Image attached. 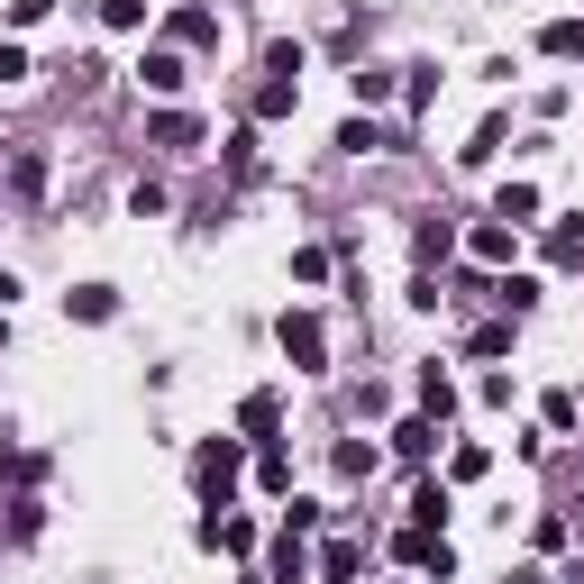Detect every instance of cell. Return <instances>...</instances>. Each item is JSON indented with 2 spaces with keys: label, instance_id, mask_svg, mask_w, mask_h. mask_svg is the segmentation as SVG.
<instances>
[{
  "label": "cell",
  "instance_id": "1",
  "mask_svg": "<svg viewBox=\"0 0 584 584\" xmlns=\"http://www.w3.org/2000/svg\"><path fill=\"white\" fill-rule=\"evenodd\" d=\"M284 357H293L301 374H320V366H329V329H320L311 311H284Z\"/></svg>",
  "mask_w": 584,
  "mask_h": 584
},
{
  "label": "cell",
  "instance_id": "2",
  "mask_svg": "<svg viewBox=\"0 0 584 584\" xmlns=\"http://www.w3.org/2000/svg\"><path fill=\"white\" fill-rule=\"evenodd\" d=\"M192 485H201V493H228V485H238V439H211V448H201V456H192Z\"/></svg>",
  "mask_w": 584,
  "mask_h": 584
},
{
  "label": "cell",
  "instance_id": "3",
  "mask_svg": "<svg viewBox=\"0 0 584 584\" xmlns=\"http://www.w3.org/2000/svg\"><path fill=\"white\" fill-rule=\"evenodd\" d=\"M539 56H557V64L584 56V19H548V28H539Z\"/></svg>",
  "mask_w": 584,
  "mask_h": 584
},
{
  "label": "cell",
  "instance_id": "4",
  "mask_svg": "<svg viewBox=\"0 0 584 584\" xmlns=\"http://www.w3.org/2000/svg\"><path fill=\"white\" fill-rule=\"evenodd\" d=\"M138 73H146V92H183V56H174V46H156Z\"/></svg>",
  "mask_w": 584,
  "mask_h": 584
},
{
  "label": "cell",
  "instance_id": "5",
  "mask_svg": "<svg viewBox=\"0 0 584 584\" xmlns=\"http://www.w3.org/2000/svg\"><path fill=\"white\" fill-rule=\"evenodd\" d=\"M64 311H73V320H110L119 293H110V284H83V293H64Z\"/></svg>",
  "mask_w": 584,
  "mask_h": 584
},
{
  "label": "cell",
  "instance_id": "6",
  "mask_svg": "<svg viewBox=\"0 0 584 584\" xmlns=\"http://www.w3.org/2000/svg\"><path fill=\"white\" fill-rule=\"evenodd\" d=\"M293 100H301V73H274V83L257 92V119H284V110H293Z\"/></svg>",
  "mask_w": 584,
  "mask_h": 584
},
{
  "label": "cell",
  "instance_id": "7",
  "mask_svg": "<svg viewBox=\"0 0 584 584\" xmlns=\"http://www.w3.org/2000/svg\"><path fill=\"white\" fill-rule=\"evenodd\" d=\"M174 37L183 46H219V19L211 10H174Z\"/></svg>",
  "mask_w": 584,
  "mask_h": 584
},
{
  "label": "cell",
  "instance_id": "8",
  "mask_svg": "<svg viewBox=\"0 0 584 584\" xmlns=\"http://www.w3.org/2000/svg\"><path fill=\"white\" fill-rule=\"evenodd\" d=\"M466 247H475V257H485V265H502V257H512V228H502V219H485V228H475Z\"/></svg>",
  "mask_w": 584,
  "mask_h": 584
},
{
  "label": "cell",
  "instance_id": "9",
  "mask_svg": "<svg viewBox=\"0 0 584 584\" xmlns=\"http://www.w3.org/2000/svg\"><path fill=\"white\" fill-rule=\"evenodd\" d=\"M338 146H347V156H374V146H384V129H374V119H347Z\"/></svg>",
  "mask_w": 584,
  "mask_h": 584
},
{
  "label": "cell",
  "instance_id": "10",
  "mask_svg": "<svg viewBox=\"0 0 584 584\" xmlns=\"http://www.w3.org/2000/svg\"><path fill=\"white\" fill-rule=\"evenodd\" d=\"M320 575H329V584H347V575H357V548L329 539V548H320Z\"/></svg>",
  "mask_w": 584,
  "mask_h": 584
},
{
  "label": "cell",
  "instance_id": "11",
  "mask_svg": "<svg viewBox=\"0 0 584 584\" xmlns=\"http://www.w3.org/2000/svg\"><path fill=\"white\" fill-rule=\"evenodd\" d=\"M238 420H247V429H257V439H265V429L284 420V402H274V393H247V412H238Z\"/></svg>",
  "mask_w": 584,
  "mask_h": 584
},
{
  "label": "cell",
  "instance_id": "12",
  "mask_svg": "<svg viewBox=\"0 0 584 584\" xmlns=\"http://www.w3.org/2000/svg\"><path fill=\"white\" fill-rule=\"evenodd\" d=\"M529 211H539V192H529V183H502V211H493V219H512V228H521Z\"/></svg>",
  "mask_w": 584,
  "mask_h": 584
},
{
  "label": "cell",
  "instance_id": "13",
  "mask_svg": "<svg viewBox=\"0 0 584 584\" xmlns=\"http://www.w3.org/2000/svg\"><path fill=\"white\" fill-rule=\"evenodd\" d=\"M412 521H420V529H439V521H448V493H439V485H420V493H412Z\"/></svg>",
  "mask_w": 584,
  "mask_h": 584
},
{
  "label": "cell",
  "instance_id": "14",
  "mask_svg": "<svg viewBox=\"0 0 584 584\" xmlns=\"http://www.w3.org/2000/svg\"><path fill=\"white\" fill-rule=\"evenodd\" d=\"M493 146H502V119H485V129H475V146H456V156H466V165H493Z\"/></svg>",
  "mask_w": 584,
  "mask_h": 584
},
{
  "label": "cell",
  "instance_id": "15",
  "mask_svg": "<svg viewBox=\"0 0 584 584\" xmlns=\"http://www.w3.org/2000/svg\"><path fill=\"white\" fill-rule=\"evenodd\" d=\"M429 439H439L429 420H402V429H393V448H402V456H429Z\"/></svg>",
  "mask_w": 584,
  "mask_h": 584
},
{
  "label": "cell",
  "instance_id": "16",
  "mask_svg": "<svg viewBox=\"0 0 584 584\" xmlns=\"http://www.w3.org/2000/svg\"><path fill=\"white\" fill-rule=\"evenodd\" d=\"M0 83H28V46H0Z\"/></svg>",
  "mask_w": 584,
  "mask_h": 584
},
{
  "label": "cell",
  "instance_id": "17",
  "mask_svg": "<svg viewBox=\"0 0 584 584\" xmlns=\"http://www.w3.org/2000/svg\"><path fill=\"white\" fill-rule=\"evenodd\" d=\"M46 10H56V0H10V19H19V28H28V19H46Z\"/></svg>",
  "mask_w": 584,
  "mask_h": 584
}]
</instances>
